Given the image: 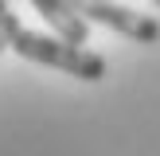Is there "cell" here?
Returning <instances> with one entry per match:
<instances>
[{"label":"cell","mask_w":160,"mask_h":156,"mask_svg":"<svg viewBox=\"0 0 160 156\" xmlns=\"http://www.w3.org/2000/svg\"><path fill=\"white\" fill-rule=\"evenodd\" d=\"M12 51L28 62H39V66L62 70V74L78 78V82H102L106 78V59L78 43H67L59 35H39V31H23L12 39Z\"/></svg>","instance_id":"obj_1"},{"label":"cell","mask_w":160,"mask_h":156,"mask_svg":"<svg viewBox=\"0 0 160 156\" xmlns=\"http://www.w3.org/2000/svg\"><path fill=\"white\" fill-rule=\"evenodd\" d=\"M70 4L78 8V16L86 23H102V27L117 31V35L133 39V43H156L160 39V23L152 16L133 12L125 4H113V0H70Z\"/></svg>","instance_id":"obj_2"},{"label":"cell","mask_w":160,"mask_h":156,"mask_svg":"<svg viewBox=\"0 0 160 156\" xmlns=\"http://www.w3.org/2000/svg\"><path fill=\"white\" fill-rule=\"evenodd\" d=\"M31 8L51 23V31H55L59 39L86 47V39H90V23L78 16V8L70 4V0H31Z\"/></svg>","instance_id":"obj_3"},{"label":"cell","mask_w":160,"mask_h":156,"mask_svg":"<svg viewBox=\"0 0 160 156\" xmlns=\"http://www.w3.org/2000/svg\"><path fill=\"white\" fill-rule=\"evenodd\" d=\"M16 35H20V20H16V12L8 8V12H0V51H4V47H12Z\"/></svg>","instance_id":"obj_4"},{"label":"cell","mask_w":160,"mask_h":156,"mask_svg":"<svg viewBox=\"0 0 160 156\" xmlns=\"http://www.w3.org/2000/svg\"><path fill=\"white\" fill-rule=\"evenodd\" d=\"M0 12H8V0H0Z\"/></svg>","instance_id":"obj_5"},{"label":"cell","mask_w":160,"mask_h":156,"mask_svg":"<svg viewBox=\"0 0 160 156\" xmlns=\"http://www.w3.org/2000/svg\"><path fill=\"white\" fill-rule=\"evenodd\" d=\"M152 4H156V8H160V0H152Z\"/></svg>","instance_id":"obj_6"}]
</instances>
